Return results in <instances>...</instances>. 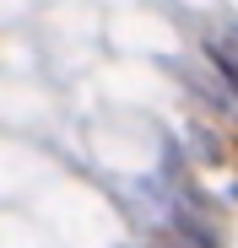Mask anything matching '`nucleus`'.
<instances>
[{
	"instance_id": "nucleus-3",
	"label": "nucleus",
	"mask_w": 238,
	"mask_h": 248,
	"mask_svg": "<svg viewBox=\"0 0 238 248\" xmlns=\"http://www.w3.org/2000/svg\"><path fill=\"white\" fill-rule=\"evenodd\" d=\"M189 156L206 162V168H222V162H227V140L217 130H206V124H195V130H189Z\"/></svg>"
},
{
	"instance_id": "nucleus-4",
	"label": "nucleus",
	"mask_w": 238,
	"mask_h": 248,
	"mask_svg": "<svg viewBox=\"0 0 238 248\" xmlns=\"http://www.w3.org/2000/svg\"><path fill=\"white\" fill-rule=\"evenodd\" d=\"M146 248H184V243H179V237H173V227H168V232H157Z\"/></svg>"
},
{
	"instance_id": "nucleus-2",
	"label": "nucleus",
	"mask_w": 238,
	"mask_h": 248,
	"mask_svg": "<svg viewBox=\"0 0 238 248\" xmlns=\"http://www.w3.org/2000/svg\"><path fill=\"white\" fill-rule=\"evenodd\" d=\"M206 60H211V70L227 81V92H238V32L227 38V32H211L206 38Z\"/></svg>"
},
{
	"instance_id": "nucleus-1",
	"label": "nucleus",
	"mask_w": 238,
	"mask_h": 248,
	"mask_svg": "<svg viewBox=\"0 0 238 248\" xmlns=\"http://www.w3.org/2000/svg\"><path fill=\"white\" fill-rule=\"evenodd\" d=\"M173 237L184 248H227V221H222V211H211L201 200H179L173 205Z\"/></svg>"
}]
</instances>
